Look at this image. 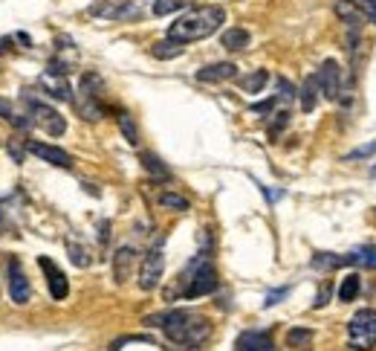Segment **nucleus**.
Wrapping results in <instances>:
<instances>
[{
  "label": "nucleus",
  "instance_id": "obj_1",
  "mask_svg": "<svg viewBox=\"0 0 376 351\" xmlns=\"http://www.w3.org/2000/svg\"><path fill=\"white\" fill-rule=\"evenodd\" d=\"M145 325H156L165 331V337L179 345V348H197L208 340L211 334V323L206 316L194 314V311H162V314H151L145 316Z\"/></svg>",
  "mask_w": 376,
  "mask_h": 351
},
{
  "label": "nucleus",
  "instance_id": "obj_2",
  "mask_svg": "<svg viewBox=\"0 0 376 351\" xmlns=\"http://www.w3.org/2000/svg\"><path fill=\"white\" fill-rule=\"evenodd\" d=\"M223 21H226L223 6H197L186 15H179V18L168 26V38L179 41V44L203 41L208 35H215V32L223 26Z\"/></svg>",
  "mask_w": 376,
  "mask_h": 351
},
{
  "label": "nucleus",
  "instance_id": "obj_3",
  "mask_svg": "<svg viewBox=\"0 0 376 351\" xmlns=\"http://www.w3.org/2000/svg\"><path fill=\"white\" fill-rule=\"evenodd\" d=\"M183 282H186V287L179 291V296L183 299H200V296H208V293H215L217 291V270H215V264H211L208 259H200L197 262H191L188 264V270L183 273Z\"/></svg>",
  "mask_w": 376,
  "mask_h": 351
},
{
  "label": "nucleus",
  "instance_id": "obj_4",
  "mask_svg": "<svg viewBox=\"0 0 376 351\" xmlns=\"http://www.w3.org/2000/svg\"><path fill=\"white\" fill-rule=\"evenodd\" d=\"M102 78L96 73H84L78 85V96H75V110L81 119L87 122H99L105 117V105H102Z\"/></svg>",
  "mask_w": 376,
  "mask_h": 351
},
{
  "label": "nucleus",
  "instance_id": "obj_5",
  "mask_svg": "<svg viewBox=\"0 0 376 351\" xmlns=\"http://www.w3.org/2000/svg\"><path fill=\"white\" fill-rule=\"evenodd\" d=\"M348 343L353 351H370L376 345V311L362 308L348 323Z\"/></svg>",
  "mask_w": 376,
  "mask_h": 351
},
{
  "label": "nucleus",
  "instance_id": "obj_6",
  "mask_svg": "<svg viewBox=\"0 0 376 351\" xmlns=\"http://www.w3.org/2000/svg\"><path fill=\"white\" fill-rule=\"evenodd\" d=\"M26 105H29V119L35 122V125H41L50 137H61L64 131H67V122H64V117L58 114L55 108L44 105V102H35V99H29V96H26Z\"/></svg>",
  "mask_w": 376,
  "mask_h": 351
},
{
  "label": "nucleus",
  "instance_id": "obj_7",
  "mask_svg": "<svg viewBox=\"0 0 376 351\" xmlns=\"http://www.w3.org/2000/svg\"><path fill=\"white\" fill-rule=\"evenodd\" d=\"M162 273H165V252L162 247H154L145 252L142 267H139V287L142 291H154V287L162 282Z\"/></svg>",
  "mask_w": 376,
  "mask_h": 351
},
{
  "label": "nucleus",
  "instance_id": "obj_8",
  "mask_svg": "<svg viewBox=\"0 0 376 351\" xmlns=\"http://www.w3.org/2000/svg\"><path fill=\"white\" fill-rule=\"evenodd\" d=\"M90 15L107 18V21H130V18H139V3L136 0H102V3L90 6Z\"/></svg>",
  "mask_w": 376,
  "mask_h": 351
},
{
  "label": "nucleus",
  "instance_id": "obj_9",
  "mask_svg": "<svg viewBox=\"0 0 376 351\" xmlns=\"http://www.w3.org/2000/svg\"><path fill=\"white\" fill-rule=\"evenodd\" d=\"M316 78H319V90L324 93V99L336 102L341 96V67H339V61L324 58L319 73H316Z\"/></svg>",
  "mask_w": 376,
  "mask_h": 351
},
{
  "label": "nucleus",
  "instance_id": "obj_10",
  "mask_svg": "<svg viewBox=\"0 0 376 351\" xmlns=\"http://www.w3.org/2000/svg\"><path fill=\"white\" fill-rule=\"evenodd\" d=\"M6 273H9V296L15 305H26L29 296H32V287H29V279L24 273V267L18 259H9L6 264Z\"/></svg>",
  "mask_w": 376,
  "mask_h": 351
},
{
  "label": "nucleus",
  "instance_id": "obj_11",
  "mask_svg": "<svg viewBox=\"0 0 376 351\" xmlns=\"http://www.w3.org/2000/svg\"><path fill=\"white\" fill-rule=\"evenodd\" d=\"M38 267L46 273V284H50V293H53V299L55 302H61V299H67V293H70V284H67V276H64V270L53 262V259H46V255H41L38 259Z\"/></svg>",
  "mask_w": 376,
  "mask_h": 351
},
{
  "label": "nucleus",
  "instance_id": "obj_12",
  "mask_svg": "<svg viewBox=\"0 0 376 351\" xmlns=\"http://www.w3.org/2000/svg\"><path fill=\"white\" fill-rule=\"evenodd\" d=\"M26 151H29V154H35V157H41L44 163L58 166V169H70V166H73V157H70L67 151H64V148H58V146H50V142L29 139V142H26Z\"/></svg>",
  "mask_w": 376,
  "mask_h": 351
},
{
  "label": "nucleus",
  "instance_id": "obj_13",
  "mask_svg": "<svg viewBox=\"0 0 376 351\" xmlns=\"http://www.w3.org/2000/svg\"><path fill=\"white\" fill-rule=\"evenodd\" d=\"M41 87L46 90V96H53L58 102H73V87L67 82V76L46 70V73H41Z\"/></svg>",
  "mask_w": 376,
  "mask_h": 351
},
{
  "label": "nucleus",
  "instance_id": "obj_14",
  "mask_svg": "<svg viewBox=\"0 0 376 351\" xmlns=\"http://www.w3.org/2000/svg\"><path fill=\"white\" fill-rule=\"evenodd\" d=\"M134 264H136V250L134 247H119L116 255H113V279H116V284H125L130 279Z\"/></svg>",
  "mask_w": 376,
  "mask_h": 351
},
{
  "label": "nucleus",
  "instance_id": "obj_15",
  "mask_svg": "<svg viewBox=\"0 0 376 351\" xmlns=\"http://www.w3.org/2000/svg\"><path fill=\"white\" fill-rule=\"evenodd\" d=\"M235 76H238V67L232 61H217V64H206L203 70H197V82L215 85V82H229Z\"/></svg>",
  "mask_w": 376,
  "mask_h": 351
},
{
  "label": "nucleus",
  "instance_id": "obj_16",
  "mask_svg": "<svg viewBox=\"0 0 376 351\" xmlns=\"http://www.w3.org/2000/svg\"><path fill=\"white\" fill-rule=\"evenodd\" d=\"M235 351H275V343L267 331H243L235 343Z\"/></svg>",
  "mask_w": 376,
  "mask_h": 351
},
{
  "label": "nucleus",
  "instance_id": "obj_17",
  "mask_svg": "<svg viewBox=\"0 0 376 351\" xmlns=\"http://www.w3.org/2000/svg\"><path fill=\"white\" fill-rule=\"evenodd\" d=\"M249 32L247 29H240V26H232V29H226L223 35H220V46L229 53H240V50H247L249 46Z\"/></svg>",
  "mask_w": 376,
  "mask_h": 351
},
{
  "label": "nucleus",
  "instance_id": "obj_18",
  "mask_svg": "<svg viewBox=\"0 0 376 351\" xmlns=\"http://www.w3.org/2000/svg\"><path fill=\"white\" fill-rule=\"evenodd\" d=\"M139 160H142V169H145V171H148V174H151V178H154V180H159V183H165V180H171V169H168L165 163H162V160H159L156 154H151V151H145V154H142Z\"/></svg>",
  "mask_w": 376,
  "mask_h": 351
},
{
  "label": "nucleus",
  "instance_id": "obj_19",
  "mask_svg": "<svg viewBox=\"0 0 376 351\" xmlns=\"http://www.w3.org/2000/svg\"><path fill=\"white\" fill-rule=\"evenodd\" d=\"M298 96H301V110H304V114L316 110V105H319V78L316 76H307L301 90H298Z\"/></svg>",
  "mask_w": 376,
  "mask_h": 351
},
{
  "label": "nucleus",
  "instance_id": "obj_20",
  "mask_svg": "<svg viewBox=\"0 0 376 351\" xmlns=\"http://www.w3.org/2000/svg\"><path fill=\"white\" fill-rule=\"evenodd\" d=\"M183 50H186V44H179V41H174V38H165V41H156V44L151 46V55L159 58V61H168V58L183 55Z\"/></svg>",
  "mask_w": 376,
  "mask_h": 351
},
{
  "label": "nucleus",
  "instance_id": "obj_21",
  "mask_svg": "<svg viewBox=\"0 0 376 351\" xmlns=\"http://www.w3.org/2000/svg\"><path fill=\"white\" fill-rule=\"evenodd\" d=\"M359 291H362V279H359V273H350V276L341 279L336 296H339V302H353L359 296Z\"/></svg>",
  "mask_w": 376,
  "mask_h": 351
},
{
  "label": "nucleus",
  "instance_id": "obj_22",
  "mask_svg": "<svg viewBox=\"0 0 376 351\" xmlns=\"http://www.w3.org/2000/svg\"><path fill=\"white\" fill-rule=\"evenodd\" d=\"M159 206H162V209H171V212H188L191 209V200L186 195H177V191H162V195H159Z\"/></svg>",
  "mask_w": 376,
  "mask_h": 351
},
{
  "label": "nucleus",
  "instance_id": "obj_23",
  "mask_svg": "<svg viewBox=\"0 0 376 351\" xmlns=\"http://www.w3.org/2000/svg\"><path fill=\"white\" fill-rule=\"evenodd\" d=\"M267 82H269V73L267 70H252L249 76L240 78V90L243 93H260V90L267 87Z\"/></svg>",
  "mask_w": 376,
  "mask_h": 351
},
{
  "label": "nucleus",
  "instance_id": "obj_24",
  "mask_svg": "<svg viewBox=\"0 0 376 351\" xmlns=\"http://www.w3.org/2000/svg\"><path fill=\"white\" fill-rule=\"evenodd\" d=\"M348 259V264H356V267H376V247H359V250H353V252H348L345 255Z\"/></svg>",
  "mask_w": 376,
  "mask_h": 351
},
{
  "label": "nucleus",
  "instance_id": "obj_25",
  "mask_svg": "<svg viewBox=\"0 0 376 351\" xmlns=\"http://www.w3.org/2000/svg\"><path fill=\"white\" fill-rule=\"evenodd\" d=\"M348 259L345 255H336V252H316L313 255V267L316 270H336V267H345Z\"/></svg>",
  "mask_w": 376,
  "mask_h": 351
},
{
  "label": "nucleus",
  "instance_id": "obj_26",
  "mask_svg": "<svg viewBox=\"0 0 376 351\" xmlns=\"http://www.w3.org/2000/svg\"><path fill=\"white\" fill-rule=\"evenodd\" d=\"M119 128H122V134L127 139V146H139V128H136L134 117H130L127 110H119Z\"/></svg>",
  "mask_w": 376,
  "mask_h": 351
},
{
  "label": "nucleus",
  "instance_id": "obj_27",
  "mask_svg": "<svg viewBox=\"0 0 376 351\" xmlns=\"http://www.w3.org/2000/svg\"><path fill=\"white\" fill-rule=\"evenodd\" d=\"M183 6H188V0H154L151 12L156 15V18H165V15H171V12H179Z\"/></svg>",
  "mask_w": 376,
  "mask_h": 351
},
{
  "label": "nucleus",
  "instance_id": "obj_28",
  "mask_svg": "<svg viewBox=\"0 0 376 351\" xmlns=\"http://www.w3.org/2000/svg\"><path fill=\"white\" fill-rule=\"evenodd\" d=\"M310 340H313V331L310 328H289L287 331V345L289 348H304Z\"/></svg>",
  "mask_w": 376,
  "mask_h": 351
},
{
  "label": "nucleus",
  "instance_id": "obj_29",
  "mask_svg": "<svg viewBox=\"0 0 376 351\" xmlns=\"http://www.w3.org/2000/svg\"><path fill=\"white\" fill-rule=\"evenodd\" d=\"M67 252H70V262H73L75 267H87V264H90V252L81 247V244L67 241Z\"/></svg>",
  "mask_w": 376,
  "mask_h": 351
},
{
  "label": "nucleus",
  "instance_id": "obj_30",
  "mask_svg": "<svg viewBox=\"0 0 376 351\" xmlns=\"http://www.w3.org/2000/svg\"><path fill=\"white\" fill-rule=\"evenodd\" d=\"M289 125V110H278V114H275V122L269 125V137L275 139L278 134H281L284 131V128Z\"/></svg>",
  "mask_w": 376,
  "mask_h": 351
},
{
  "label": "nucleus",
  "instance_id": "obj_31",
  "mask_svg": "<svg viewBox=\"0 0 376 351\" xmlns=\"http://www.w3.org/2000/svg\"><path fill=\"white\" fill-rule=\"evenodd\" d=\"M353 3L359 6V12H362V18L376 24V0H353Z\"/></svg>",
  "mask_w": 376,
  "mask_h": 351
},
{
  "label": "nucleus",
  "instance_id": "obj_32",
  "mask_svg": "<svg viewBox=\"0 0 376 351\" xmlns=\"http://www.w3.org/2000/svg\"><path fill=\"white\" fill-rule=\"evenodd\" d=\"M0 119H6V122H15V125H21V117H15V110H12V102L3 99L0 96Z\"/></svg>",
  "mask_w": 376,
  "mask_h": 351
},
{
  "label": "nucleus",
  "instance_id": "obj_33",
  "mask_svg": "<svg viewBox=\"0 0 376 351\" xmlns=\"http://www.w3.org/2000/svg\"><path fill=\"white\" fill-rule=\"evenodd\" d=\"M370 154H376V142H368V146H359V148H353L350 154H345V160L350 163V160H362V157H370Z\"/></svg>",
  "mask_w": 376,
  "mask_h": 351
},
{
  "label": "nucleus",
  "instance_id": "obj_34",
  "mask_svg": "<svg viewBox=\"0 0 376 351\" xmlns=\"http://www.w3.org/2000/svg\"><path fill=\"white\" fill-rule=\"evenodd\" d=\"M275 99H296V87H292L287 78H278V96Z\"/></svg>",
  "mask_w": 376,
  "mask_h": 351
},
{
  "label": "nucleus",
  "instance_id": "obj_35",
  "mask_svg": "<svg viewBox=\"0 0 376 351\" xmlns=\"http://www.w3.org/2000/svg\"><path fill=\"white\" fill-rule=\"evenodd\" d=\"M287 293H289V287H281V291H272V293L267 296V302H264V308H272V305H278V302H281Z\"/></svg>",
  "mask_w": 376,
  "mask_h": 351
},
{
  "label": "nucleus",
  "instance_id": "obj_36",
  "mask_svg": "<svg viewBox=\"0 0 376 351\" xmlns=\"http://www.w3.org/2000/svg\"><path fill=\"white\" fill-rule=\"evenodd\" d=\"M327 299H330V284H321V291L316 293V302H313V305H316V308H324Z\"/></svg>",
  "mask_w": 376,
  "mask_h": 351
},
{
  "label": "nucleus",
  "instance_id": "obj_37",
  "mask_svg": "<svg viewBox=\"0 0 376 351\" xmlns=\"http://www.w3.org/2000/svg\"><path fill=\"white\" fill-rule=\"evenodd\" d=\"M275 96H272V99H267V102H258V105H252V110H255V114H269V110L275 108Z\"/></svg>",
  "mask_w": 376,
  "mask_h": 351
},
{
  "label": "nucleus",
  "instance_id": "obj_38",
  "mask_svg": "<svg viewBox=\"0 0 376 351\" xmlns=\"http://www.w3.org/2000/svg\"><path fill=\"white\" fill-rule=\"evenodd\" d=\"M9 151H12V160L15 163H24V151L18 148V139H9V146H6Z\"/></svg>",
  "mask_w": 376,
  "mask_h": 351
},
{
  "label": "nucleus",
  "instance_id": "obj_39",
  "mask_svg": "<svg viewBox=\"0 0 376 351\" xmlns=\"http://www.w3.org/2000/svg\"><path fill=\"white\" fill-rule=\"evenodd\" d=\"M9 218H6V209H3V206H0V235H9Z\"/></svg>",
  "mask_w": 376,
  "mask_h": 351
},
{
  "label": "nucleus",
  "instance_id": "obj_40",
  "mask_svg": "<svg viewBox=\"0 0 376 351\" xmlns=\"http://www.w3.org/2000/svg\"><path fill=\"white\" fill-rule=\"evenodd\" d=\"M107 238H110V223L105 221L102 227H99V241H102V244H107Z\"/></svg>",
  "mask_w": 376,
  "mask_h": 351
}]
</instances>
